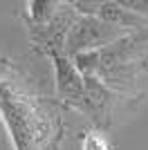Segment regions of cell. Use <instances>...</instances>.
Masks as SVG:
<instances>
[{"label":"cell","mask_w":148,"mask_h":150,"mask_svg":"<svg viewBox=\"0 0 148 150\" xmlns=\"http://www.w3.org/2000/svg\"><path fill=\"white\" fill-rule=\"evenodd\" d=\"M146 58H148V52H146Z\"/></svg>","instance_id":"obj_5"},{"label":"cell","mask_w":148,"mask_h":150,"mask_svg":"<svg viewBox=\"0 0 148 150\" xmlns=\"http://www.w3.org/2000/svg\"><path fill=\"white\" fill-rule=\"evenodd\" d=\"M56 79H58V92L65 99H83V76L70 58L56 56Z\"/></svg>","instance_id":"obj_3"},{"label":"cell","mask_w":148,"mask_h":150,"mask_svg":"<svg viewBox=\"0 0 148 150\" xmlns=\"http://www.w3.org/2000/svg\"><path fill=\"white\" fill-rule=\"evenodd\" d=\"M123 36V31L110 27L108 23L99 20L97 16H81L70 25L68 34H65V54L72 58L81 56V54H90V52H99L112 45L115 40Z\"/></svg>","instance_id":"obj_1"},{"label":"cell","mask_w":148,"mask_h":150,"mask_svg":"<svg viewBox=\"0 0 148 150\" xmlns=\"http://www.w3.org/2000/svg\"><path fill=\"white\" fill-rule=\"evenodd\" d=\"M99 20H103L108 23L110 27L119 31H146L148 29V18H142V16H137L135 11H130L121 2H101L99 7V13H97Z\"/></svg>","instance_id":"obj_2"},{"label":"cell","mask_w":148,"mask_h":150,"mask_svg":"<svg viewBox=\"0 0 148 150\" xmlns=\"http://www.w3.org/2000/svg\"><path fill=\"white\" fill-rule=\"evenodd\" d=\"M121 5L130 11H135L137 16L148 18V0H121Z\"/></svg>","instance_id":"obj_4"}]
</instances>
